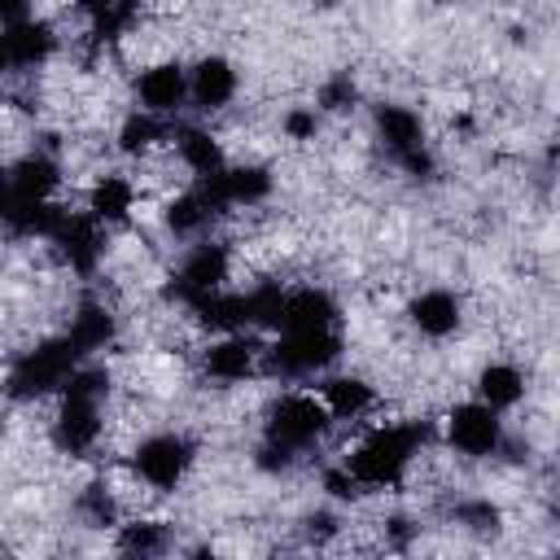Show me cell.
Here are the masks:
<instances>
[{"label": "cell", "mask_w": 560, "mask_h": 560, "mask_svg": "<svg viewBox=\"0 0 560 560\" xmlns=\"http://www.w3.org/2000/svg\"><path fill=\"white\" fill-rule=\"evenodd\" d=\"M324 490H328L332 499H354V494H359V481H354V477L346 472V464H341V468H328V472H324Z\"/></svg>", "instance_id": "obj_34"}, {"label": "cell", "mask_w": 560, "mask_h": 560, "mask_svg": "<svg viewBox=\"0 0 560 560\" xmlns=\"http://www.w3.org/2000/svg\"><path fill=\"white\" fill-rule=\"evenodd\" d=\"M9 201H13V179H9V166H0V214L9 210Z\"/></svg>", "instance_id": "obj_35"}, {"label": "cell", "mask_w": 560, "mask_h": 560, "mask_svg": "<svg viewBox=\"0 0 560 560\" xmlns=\"http://www.w3.org/2000/svg\"><path fill=\"white\" fill-rule=\"evenodd\" d=\"M228 276H232V254H228V245L206 241V245L188 249V258H184L179 271L171 276V289H166V293H171L175 302H184V306H197L201 298L223 293Z\"/></svg>", "instance_id": "obj_6"}, {"label": "cell", "mask_w": 560, "mask_h": 560, "mask_svg": "<svg viewBox=\"0 0 560 560\" xmlns=\"http://www.w3.org/2000/svg\"><path fill=\"white\" fill-rule=\"evenodd\" d=\"M337 534H341V521H337V512L319 508V512H306V516H302V538H306V542L324 547V542H332Z\"/></svg>", "instance_id": "obj_32"}, {"label": "cell", "mask_w": 560, "mask_h": 560, "mask_svg": "<svg viewBox=\"0 0 560 560\" xmlns=\"http://www.w3.org/2000/svg\"><path fill=\"white\" fill-rule=\"evenodd\" d=\"M162 136H166V122L153 118V114H144V109H136V114H127L122 127H118V149L131 153V158H144Z\"/></svg>", "instance_id": "obj_27"}, {"label": "cell", "mask_w": 560, "mask_h": 560, "mask_svg": "<svg viewBox=\"0 0 560 560\" xmlns=\"http://www.w3.org/2000/svg\"><path fill=\"white\" fill-rule=\"evenodd\" d=\"M319 402L328 407L332 420H359V416H368L376 407V394H372V385L363 376H328L319 385Z\"/></svg>", "instance_id": "obj_21"}, {"label": "cell", "mask_w": 560, "mask_h": 560, "mask_svg": "<svg viewBox=\"0 0 560 560\" xmlns=\"http://www.w3.org/2000/svg\"><path fill=\"white\" fill-rule=\"evenodd\" d=\"M455 521H459L464 529L481 534V538H494L499 525H503V516H499V508H494L490 499H464V503H455Z\"/></svg>", "instance_id": "obj_29"}, {"label": "cell", "mask_w": 560, "mask_h": 560, "mask_svg": "<svg viewBox=\"0 0 560 560\" xmlns=\"http://www.w3.org/2000/svg\"><path fill=\"white\" fill-rule=\"evenodd\" d=\"M315 328H337V302L328 289H289L280 298V315H276V332H315Z\"/></svg>", "instance_id": "obj_12"}, {"label": "cell", "mask_w": 560, "mask_h": 560, "mask_svg": "<svg viewBox=\"0 0 560 560\" xmlns=\"http://www.w3.org/2000/svg\"><path fill=\"white\" fill-rule=\"evenodd\" d=\"M214 214H219V206L201 188H188V192H179V197L166 201V228L175 236H201L214 223Z\"/></svg>", "instance_id": "obj_25"}, {"label": "cell", "mask_w": 560, "mask_h": 560, "mask_svg": "<svg viewBox=\"0 0 560 560\" xmlns=\"http://www.w3.org/2000/svg\"><path fill=\"white\" fill-rule=\"evenodd\" d=\"M192 455H197V446H192L184 433H153V438H144V442L136 446L131 464H136V477H140L144 486H153V490H175V486L188 477Z\"/></svg>", "instance_id": "obj_7"}, {"label": "cell", "mask_w": 560, "mask_h": 560, "mask_svg": "<svg viewBox=\"0 0 560 560\" xmlns=\"http://www.w3.org/2000/svg\"><path fill=\"white\" fill-rule=\"evenodd\" d=\"M4 70H13V66H9V48H4V31H0V74H4Z\"/></svg>", "instance_id": "obj_37"}, {"label": "cell", "mask_w": 560, "mask_h": 560, "mask_svg": "<svg viewBox=\"0 0 560 560\" xmlns=\"http://www.w3.org/2000/svg\"><path fill=\"white\" fill-rule=\"evenodd\" d=\"M0 31H4V48H9V66H13V70H35V66H44V61L52 57V48H57L52 26L39 22V18H22V22L0 26Z\"/></svg>", "instance_id": "obj_17"}, {"label": "cell", "mask_w": 560, "mask_h": 560, "mask_svg": "<svg viewBox=\"0 0 560 560\" xmlns=\"http://www.w3.org/2000/svg\"><path fill=\"white\" fill-rule=\"evenodd\" d=\"M136 96H140V109H144V114L171 118V114L188 101V70H184L179 61L144 66L140 79H136Z\"/></svg>", "instance_id": "obj_10"}, {"label": "cell", "mask_w": 560, "mask_h": 560, "mask_svg": "<svg viewBox=\"0 0 560 560\" xmlns=\"http://www.w3.org/2000/svg\"><path fill=\"white\" fill-rule=\"evenodd\" d=\"M9 179H13V197H26V201H52L57 184H61V166L48 158V153H26L9 166Z\"/></svg>", "instance_id": "obj_18"}, {"label": "cell", "mask_w": 560, "mask_h": 560, "mask_svg": "<svg viewBox=\"0 0 560 560\" xmlns=\"http://www.w3.org/2000/svg\"><path fill=\"white\" fill-rule=\"evenodd\" d=\"M96 442H101V402L61 394L57 416H52V446L61 455H88Z\"/></svg>", "instance_id": "obj_9"}, {"label": "cell", "mask_w": 560, "mask_h": 560, "mask_svg": "<svg viewBox=\"0 0 560 560\" xmlns=\"http://www.w3.org/2000/svg\"><path fill=\"white\" fill-rule=\"evenodd\" d=\"M197 188L219 210H228V206H258L271 192V175H267V166H228L214 179H197Z\"/></svg>", "instance_id": "obj_13"}, {"label": "cell", "mask_w": 560, "mask_h": 560, "mask_svg": "<svg viewBox=\"0 0 560 560\" xmlns=\"http://www.w3.org/2000/svg\"><path fill=\"white\" fill-rule=\"evenodd\" d=\"M66 341L79 350V354H96L114 341V315L101 306V302H83L74 315H70V328H66Z\"/></svg>", "instance_id": "obj_24"}, {"label": "cell", "mask_w": 560, "mask_h": 560, "mask_svg": "<svg viewBox=\"0 0 560 560\" xmlns=\"http://www.w3.org/2000/svg\"><path fill=\"white\" fill-rule=\"evenodd\" d=\"M446 442L472 459L494 455L503 446V420H499V411H490L481 402H459L446 416Z\"/></svg>", "instance_id": "obj_8"}, {"label": "cell", "mask_w": 560, "mask_h": 560, "mask_svg": "<svg viewBox=\"0 0 560 560\" xmlns=\"http://www.w3.org/2000/svg\"><path fill=\"white\" fill-rule=\"evenodd\" d=\"M118 560H144V556H131V551H118Z\"/></svg>", "instance_id": "obj_38"}, {"label": "cell", "mask_w": 560, "mask_h": 560, "mask_svg": "<svg viewBox=\"0 0 560 560\" xmlns=\"http://www.w3.org/2000/svg\"><path fill=\"white\" fill-rule=\"evenodd\" d=\"M236 96V66L219 52H206L197 57V66L188 70V101L201 109V114H214L223 109L228 101Z\"/></svg>", "instance_id": "obj_14"}, {"label": "cell", "mask_w": 560, "mask_h": 560, "mask_svg": "<svg viewBox=\"0 0 560 560\" xmlns=\"http://www.w3.org/2000/svg\"><path fill=\"white\" fill-rule=\"evenodd\" d=\"M407 319H411V328H416L420 337L442 341V337H451V332L459 328L464 306H459V298H455L451 289H424V293H416V298H411Z\"/></svg>", "instance_id": "obj_15"}, {"label": "cell", "mask_w": 560, "mask_h": 560, "mask_svg": "<svg viewBox=\"0 0 560 560\" xmlns=\"http://www.w3.org/2000/svg\"><path fill=\"white\" fill-rule=\"evenodd\" d=\"M258 341L249 337V332H228V337H219V341H210V350L201 354V363H206V372L214 376V381H245L254 368H258Z\"/></svg>", "instance_id": "obj_16"}, {"label": "cell", "mask_w": 560, "mask_h": 560, "mask_svg": "<svg viewBox=\"0 0 560 560\" xmlns=\"http://www.w3.org/2000/svg\"><path fill=\"white\" fill-rule=\"evenodd\" d=\"M88 18H92V39L96 44H109V39L127 35V26L140 18V9L136 4H92Z\"/></svg>", "instance_id": "obj_28"}, {"label": "cell", "mask_w": 560, "mask_h": 560, "mask_svg": "<svg viewBox=\"0 0 560 560\" xmlns=\"http://www.w3.org/2000/svg\"><path fill=\"white\" fill-rule=\"evenodd\" d=\"M79 359H83V354L66 341V332H61V337H48V341H39V346H31V350H22V354L13 359L9 376H4V394L18 398V402L57 394V389L70 381V372L79 368Z\"/></svg>", "instance_id": "obj_2"}, {"label": "cell", "mask_w": 560, "mask_h": 560, "mask_svg": "<svg viewBox=\"0 0 560 560\" xmlns=\"http://www.w3.org/2000/svg\"><path fill=\"white\" fill-rule=\"evenodd\" d=\"M424 442H429V424H424V420L381 424V429H372V433L346 455V472L359 481V490L398 486Z\"/></svg>", "instance_id": "obj_1"}, {"label": "cell", "mask_w": 560, "mask_h": 560, "mask_svg": "<svg viewBox=\"0 0 560 560\" xmlns=\"http://www.w3.org/2000/svg\"><path fill=\"white\" fill-rule=\"evenodd\" d=\"M52 245L61 249V258L74 271L88 276L101 262V254H105V232H101V223L88 210H66L61 223H57V232H52Z\"/></svg>", "instance_id": "obj_11"}, {"label": "cell", "mask_w": 560, "mask_h": 560, "mask_svg": "<svg viewBox=\"0 0 560 560\" xmlns=\"http://www.w3.org/2000/svg\"><path fill=\"white\" fill-rule=\"evenodd\" d=\"M341 354L337 328H315V332H280L267 350V368L280 376H315Z\"/></svg>", "instance_id": "obj_5"}, {"label": "cell", "mask_w": 560, "mask_h": 560, "mask_svg": "<svg viewBox=\"0 0 560 560\" xmlns=\"http://www.w3.org/2000/svg\"><path fill=\"white\" fill-rule=\"evenodd\" d=\"M376 136H381L385 153L411 179H429L433 175V158L424 149V122H420L416 109H407V105H381L376 109Z\"/></svg>", "instance_id": "obj_4"}, {"label": "cell", "mask_w": 560, "mask_h": 560, "mask_svg": "<svg viewBox=\"0 0 560 560\" xmlns=\"http://www.w3.org/2000/svg\"><path fill=\"white\" fill-rule=\"evenodd\" d=\"M315 131H319V114H315V109H302V105H298V109L284 114V136H289V140H311Z\"/></svg>", "instance_id": "obj_33"}, {"label": "cell", "mask_w": 560, "mask_h": 560, "mask_svg": "<svg viewBox=\"0 0 560 560\" xmlns=\"http://www.w3.org/2000/svg\"><path fill=\"white\" fill-rule=\"evenodd\" d=\"M175 153H179V162H184L197 179H214L219 171H228L223 144H219L206 127H179V131H175Z\"/></svg>", "instance_id": "obj_20"}, {"label": "cell", "mask_w": 560, "mask_h": 560, "mask_svg": "<svg viewBox=\"0 0 560 560\" xmlns=\"http://www.w3.org/2000/svg\"><path fill=\"white\" fill-rule=\"evenodd\" d=\"M118 551L144 556V560H162L171 551V525L166 521H131L118 534Z\"/></svg>", "instance_id": "obj_26"}, {"label": "cell", "mask_w": 560, "mask_h": 560, "mask_svg": "<svg viewBox=\"0 0 560 560\" xmlns=\"http://www.w3.org/2000/svg\"><path fill=\"white\" fill-rule=\"evenodd\" d=\"M188 560H223V556H219V551H214V547H197V551H192V556H188Z\"/></svg>", "instance_id": "obj_36"}, {"label": "cell", "mask_w": 560, "mask_h": 560, "mask_svg": "<svg viewBox=\"0 0 560 560\" xmlns=\"http://www.w3.org/2000/svg\"><path fill=\"white\" fill-rule=\"evenodd\" d=\"M136 206V184L127 175H101L88 192V214L96 223H122Z\"/></svg>", "instance_id": "obj_23"}, {"label": "cell", "mask_w": 560, "mask_h": 560, "mask_svg": "<svg viewBox=\"0 0 560 560\" xmlns=\"http://www.w3.org/2000/svg\"><path fill=\"white\" fill-rule=\"evenodd\" d=\"M525 398V376L512 363H486L477 372V402L490 411H508Z\"/></svg>", "instance_id": "obj_22"}, {"label": "cell", "mask_w": 560, "mask_h": 560, "mask_svg": "<svg viewBox=\"0 0 560 560\" xmlns=\"http://www.w3.org/2000/svg\"><path fill=\"white\" fill-rule=\"evenodd\" d=\"M354 101H359V83H354L346 70L332 74V79H324V88H319V109L346 114V109H354Z\"/></svg>", "instance_id": "obj_31"}, {"label": "cell", "mask_w": 560, "mask_h": 560, "mask_svg": "<svg viewBox=\"0 0 560 560\" xmlns=\"http://www.w3.org/2000/svg\"><path fill=\"white\" fill-rule=\"evenodd\" d=\"M61 206L57 201H26V197H13L9 201V210L0 214V223L13 232V236H22V241H52V232H57V223H61Z\"/></svg>", "instance_id": "obj_19"}, {"label": "cell", "mask_w": 560, "mask_h": 560, "mask_svg": "<svg viewBox=\"0 0 560 560\" xmlns=\"http://www.w3.org/2000/svg\"><path fill=\"white\" fill-rule=\"evenodd\" d=\"M79 516H83L88 525H114V521H118V503H114L109 486L92 481V486L79 494Z\"/></svg>", "instance_id": "obj_30"}, {"label": "cell", "mask_w": 560, "mask_h": 560, "mask_svg": "<svg viewBox=\"0 0 560 560\" xmlns=\"http://www.w3.org/2000/svg\"><path fill=\"white\" fill-rule=\"evenodd\" d=\"M332 416L328 407L319 402V394H280L271 407H267V420H262V442L267 446H280L289 455L315 446L324 433H328Z\"/></svg>", "instance_id": "obj_3"}]
</instances>
